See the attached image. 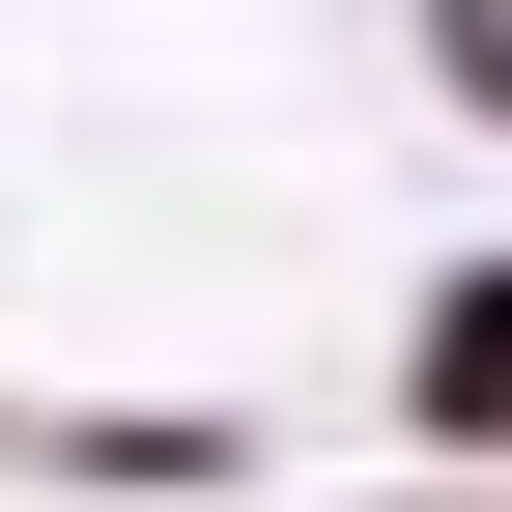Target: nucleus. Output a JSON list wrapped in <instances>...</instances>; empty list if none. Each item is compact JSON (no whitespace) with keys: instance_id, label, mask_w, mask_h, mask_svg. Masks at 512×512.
<instances>
[{"instance_id":"1","label":"nucleus","mask_w":512,"mask_h":512,"mask_svg":"<svg viewBox=\"0 0 512 512\" xmlns=\"http://www.w3.org/2000/svg\"><path fill=\"white\" fill-rule=\"evenodd\" d=\"M399 370H427V427H456V456H512V256H484V285H427Z\"/></svg>"}]
</instances>
